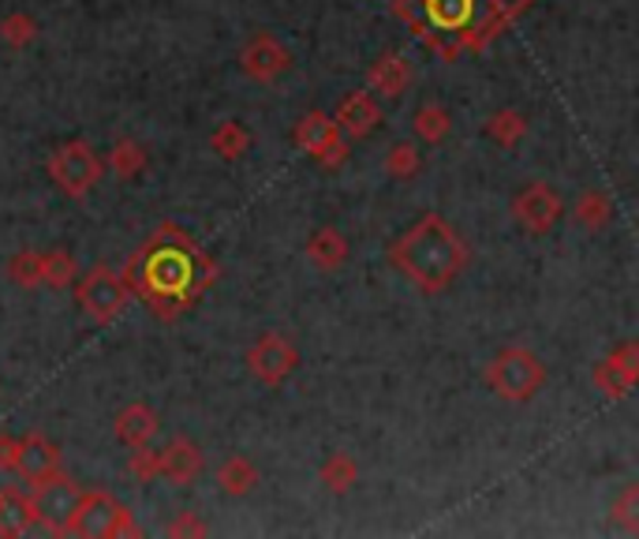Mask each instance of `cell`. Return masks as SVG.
<instances>
[{"label": "cell", "instance_id": "1", "mask_svg": "<svg viewBox=\"0 0 639 539\" xmlns=\"http://www.w3.org/2000/svg\"><path fill=\"white\" fill-rule=\"evenodd\" d=\"M393 262L408 273L411 281L422 285V289L438 292L457 278L463 267V243L452 232L446 221L427 213L422 221H416L405 237L397 240L393 248Z\"/></svg>", "mask_w": 639, "mask_h": 539}, {"label": "cell", "instance_id": "2", "mask_svg": "<svg viewBox=\"0 0 639 539\" xmlns=\"http://www.w3.org/2000/svg\"><path fill=\"white\" fill-rule=\"evenodd\" d=\"M542 379H546V371H542L539 356L528 349H505L493 356V363L487 368L490 390H498L501 398H509V401L531 398V393L542 386Z\"/></svg>", "mask_w": 639, "mask_h": 539}, {"label": "cell", "instance_id": "3", "mask_svg": "<svg viewBox=\"0 0 639 539\" xmlns=\"http://www.w3.org/2000/svg\"><path fill=\"white\" fill-rule=\"evenodd\" d=\"M68 532L98 539V536H131V532H139V528L128 517V510L112 502L109 495L90 491V495H79V506H76V513H71Z\"/></svg>", "mask_w": 639, "mask_h": 539}, {"label": "cell", "instance_id": "4", "mask_svg": "<svg viewBox=\"0 0 639 539\" xmlns=\"http://www.w3.org/2000/svg\"><path fill=\"white\" fill-rule=\"evenodd\" d=\"M49 172H53V180L68 191V196L79 199L101 180V158L90 142L76 139V142H64V147L57 150L53 161H49Z\"/></svg>", "mask_w": 639, "mask_h": 539}, {"label": "cell", "instance_id": "5", "mask_svg": "<svg viewBox=\"0 0 639 539\" xmlns=\"http://www.w3.org/2000/svg\"><path fill=\"white\" fill-rule=\"evenodd\" d=\"M30 506H34V517L49 528V532H68L71 513H76V506H79V491L71 487V480H64V476H49V480L34 483Z\"/></svg>", "mask_w": 639, "mask_h": 539}, {"label": "cell", "instance_id": "6", "mask_svg": "<svg viewBox=\"0 0 639 539\" xmlns=\"http://www.w3.org/2000/svg\"><path fill=\"white\" fill-rule=\"evenodd\" d=\"M79 303H82V311H87L90 319L109 322V319H117V315L123 311V303H128V289H123V281L112 270L98 267V270H90L87 278H82Z\"/></svg>", "mask_w": 639, "mask_h": 539}, {"label": "cell", "instance_id": "7", "mask_svg": "<svg viewBox=\"0 0 639 539\" xmlns=\"http://www.w3.org/2000/svg\"><path fill=\"white\" fill-rule=\"evenodd\" d=\"M512 213H517V221H520L523 229L550 232L553 226H558V218H561V199H558V191H553L550 184L535 180V184H528L517 199H512Z\"/></svg>", "mask_w": 639, "mask_h": 539}, {"label": "cell", "instance_id": "8", "mask_svg": "<svg viewBox=\"0 0 639 539\" xmlns=\"http://www.w3.org/2000/svg\"><path fill=\"white\" fill-rule=\"evenodd\" d=\"M296 147L314 154L318 161H326V166H337V161L345 158L340 128H337V120H329L326 113H311L300 120V128H296Z\"/></svg>", "mask_w": 639, "mask_h": 539}, {"label": "cell", "instance_id": "9", "mask_svg": "<svg viewBox=\"0 0 639 539\" xmlns=\"http://www.w3.org/2000/svg\"><path fill=\"white\" fill-rule=\"evenodd\" d=\"M247 363L259 375L262 382H281L296 371V349L288 345L281 333H262L254 341V349L247 352Z\"/></svg>", "mask_w": 639, "mask_h": 539}, {"label": "cell", "instance_id": "10", "mask_svg": "<svg viewBox=\"0 0 639 539\" xmlns=\"http://www.w3.org/2000/svg\"><path fill=\"white\" fill-rule=\"evenodd\" d=\"M243 71L251 79H262V83H270V79L277 76H284L288 64H292V57H288V49L277 42V38L270 34H259V38H251L243 49Z\"/></svg>", "mask_w": 639, "mask_h": 539}, {"label": "cell", "instance_id": "11", "mask_svg": "<svg viewBox=\"0 0 639 539\" xmlns=\"http://www.w3.org/2000/svg\"><path fill=\"white\" fill-rule=\"evenodd\" d=\"M57 469H60V453H57L53 442L41 439V435H27V439H19L16 472L23 476V480L41 483V480H49V476H57Z\"/></svg>", "mask_w": 639, "mask_h": 539}, {"label": "cell", "instance_id": "12", "mask_svg": "<svg viewBox=\"0 0 639 539\" xmlns=\"http://www.w3.org/2000/svg\"><path fill=\"white\" fill-rule=\"evenodd\" d=\"M199 472H202V453L188 439H172L158 453V476H164L169 483H191Z\"/></svg>", "mask_w": 639, "mask_h": 539}, {"label": "cell", "instance_id": "13", "mask_svg": "<svg viewBox=\"0 0 639 539\" xmlns=\"http://www.w3.org/2000/svg\"><path fill=\"white\" fill-rule=\"evenodd\" d=\"M337 128H345V131H352V136H367V131H375L378 128V101L370 98V94H348L345 101L337 106Z\"/></svg>", "mask_w": 639, "mask_h": 539}, {"label": "cell", "instance_id": "14", "mask_svg": "<svg viewBox=\"0 0 639 539\" xmlns=\"http://www.w3.org/2000/svg\"><path fill=\"white\" fill-rule=\"evenodd\" d=\"M153 431H158V416H153L147 405H128V409L117 416V439L123 446H131V450L147 446L153 439Z\"/></svg>", "mask_w": 639, "mask_h": 539}, {"label": "cell", "instance_id": "15", "mask_svg": "<svg viewBox=\"0 0 639 539\" xmlns=\"http://www.w3.org/2000/svg\"><path fill=\"white\" fill-rule=\"evenodd\" d=\"M34 506L19 491H0V536H23L34 525Z\"/></svg>", "mask_w": 639, "mask_h": 539}, {"label": "cell", "instance_id": "16", "mask_svg": "<svg viewBox=\"0 0 639 539\" xmlns=\"http://www.w3.org/2000/svg\"><path fill=\"white\" fill-rule=\"evenodd\" d=\"M307 259H311L318 270H337L340 262L348 259V240L340 237L337 229H318L314 237L307 240Z\"/></svg>", "mask_w": 639, "mask_h": 539}, {"label": "cell", "instance_id": "17", "mask_svg": "<svg viewBox=\"0 0 639 539\" xmlns=\"http://www.w3.org/2000/svg\"><path fill=\"white\" fill-rule=\"evenodd\" d=\"M408 79H411L408 60L397 57V53H386L375 68H370V87H375L378 94H386V98H397L400 90L408 87Z\"/></svg>", "mask_w": 639, "mask_h": 539}, {"label": "cell", "instance_id": "18", "mask_svg": "<svg viewBox=\"0 0 639 539\" xmlns=\"http://www.w3.org/2000/svg\"><path fill=\"white\" fill-rule=\"evenodd\" d=\"M218 483H221V491H229V495H247L254 483H259V472H254V465L247 461V457L232 453L218 469Z\"/></svg>", "mask_w": 639, "mask_h": 539}, {"label": "cell", "instance_id": "19", "mask_svg": "<svg viewBox=\"0 0 639 539\" xmlns=\"http://www.w3.org/2000/svg\"><path fill=\"white\" fill-rule=\"evenodd\" d=\"M523 131H528V120H523V113H517V109H501V113H493L487 120V136L493 142H501V147H517Z\"/></svg>", "mask_w": 639, "mask_h": 539}, {"label": "cell", "instance_id": "20", "mask_svg": "<svg viewBox=\"0 0 639 539\" xmlns=\"http://www.w3.org/2000/svg\"><path fill=\"white\" fill-rule=\"evenodd\" d=\"M210 147L218 150L224 161H236V158H243L247 147H251V136H247L243 124H236V120H224V124L213 131Z\"/></svg>", "mask_w": 639, "mask_h": 539}, {"label": "cell", "instance_id": "21", "mask_svg": "<svg viewBox=\"0 0 639 539\" xmlns=\"http://www.w3.org/2000/svg\"><path fill=\"white\" fill-rule=\"evenodd\" d=\"M595 382H599V390L606 393V398H625L628 390L636 386V375H628L621 363L613 360H606V363H599V371H595Z\"/></svg>", "mask_w": 639, "mask_h": 539}, {"label": "cell", "instance_id": "22", "mask_svg": "<svg viewBox=\"0 0 639 539\" xmlns=\"http://www.w3.org/2000/svg\"><path fill=\"white\" fill-rule=\"evenodd\" d=\"M76 278V259L68 256V251H46L41 256V281L46 285H57V289H64Z\"/></svg>", "mask_w": 639, "mask_h": 539}, {"label": "cell", "instance_id": "23", "mask_svg": "<svg viewBox=\"0 0 639 539\" xmlns=\"http://www.w3.org/2000/svg\"><path fill=\"white\" fill-rule=\"evenodd\" d=\"M416 136L427 142H441L449 136V113L441 106H422L416 113Z\"/></svg>", "mask_w": 639, "mask_h": 539}, {"label": "cell", "instance_id": "24", "mask_svg": "<svg viewBox=\"0 0 639 539\" xmlns=\"http://www.w3.org/2000/svg\"><path fill=\"white\" fill-rule=\"evenodd\" d=\"M109 166H112V172H117V177H136V172L147 166V154H142V147L139 142H117V147H112V154H109Z\"/></svg>", "mask_w": 639, "mask_h": 539}, {"label": "cell", "instance_id": "25", "mask_svg": "<svg viewBox=\"0 0 639 539\" xmlns=\"http://www.w3.org/2000/svg\"><path fill=\"white\" fill-rule=\"evenodd\" d=\"M322 483L329 491H348L356 483V461L348 453H333L329 461L322 465Z\"/></svg>", "mask_w": 639, "mask_h": 539}, {"label": "cell", "instance_id": "26", "mask_svg": "<svg viewBox=\"0 0 639 539\" xmlns=\"http://www.w3.org/2000/svg\"><path fill=\"white\" fill-rule=\"evenodd\" d=\"M576 221L591 229L606 226V221H610V199H606L602 191H587V196L576 202Z\"/></svg>", "mask_w": 639, "mask_h": 539}, {"label": "cell", "instance_id": "27", "mask_svg": "<svg viewBox=\"0 0 639 539\" xmlns=\"http://www.w3.org/2000/svg\"><path fill=\"white\" fill-rule=\"evenodd\" d=\"M8 278H12L16 285H23V289L41 285V256L38 251H19V256L8 262Z\"/></svg>", "mask_w": 639, "mask_h": 539}, {"label": "cell", "instance_id": "28", "mask_svg": "<svg viewBox=\"0 0 639 539\" xmlns=\"http://www.w3.org/2000/svg\"><path fill=\"white\" fill-rule=\"evenodd\" d=\"M150 281L161 285V289H180V285L191 281V270H188V262H183V256H164V267L158 262Z\"/></svg>", "mask_w": 639, "mask_h": 539}, {"label": "cell", "instance_id": "29", "mask_svg": "<svg viewBox=\"0 0 639 539\" xmlns=\"http://www.w3.org/2000/svg\"><path fill=\"white\" fill-rule=\"evenodd\" d=\"M389 172L400 177V180L416 177V172H419V150L411 147V142H397V147L389 150Z\"/></svg>", "mask_w": 639, "mask_h": 539}, {"label": "cell", "instance_id": "30", "mask_svg": "<svg viewBox=\"0 0 639 539\" xmlns=\"http://www.w3.org/2000/svg\"><path fill=\"white\" fill-rule=\"evenodd\" d=\"M0 34H4L8 46H27L30 38L38 34V27H34V19H30V16H12V19H4V23H0Z\"/></svg>", "mask_w": 639, "mask_h": 539}, {"label": "cell", "instance_id": "31", "mask_svg": "<svg viewBox=\"0 0 639 539\" xmlns=\"http://www.w3.org/2000/svg\"><path fill=\"white\" fill-rule=\"evenodd\" d=\"M636 498H639V491H636V487H628V491L621 495V502H617V521L628 525V528H636V517H632Z\"/></svg>", "mask_w": 639, "mask_h": 539}, {"label": "cell", "instance_id": "32", "mask_svg": "<svg viewBox=\"0 0 639 539\" xmlns=\"http://www.w3.org/2000/svg\"><path fill=\"white\" fill-rule=\"evenodd\" d=\"M16 453H19V439H12V435H0V469L12 472L16 469Z\"/></svg>", "mask_w": 639, "mask_h": 539}, {"label": "cell", "instance_id": "33", "mask_svg": "<svg viewBox=\"0 0 639 539\" xmlns=\"http://www.w3.org/2000/svg\"><path fill=\"white\" fill-rule=\"evenodd\" d=\"M188 532H194V536H202L206 532V525L202 521H194V517L188 513V517H183V521H177V525H172V536H188Z\"/></svg>", "mask_w": 639, "mask_h": 539}]
</instances>
